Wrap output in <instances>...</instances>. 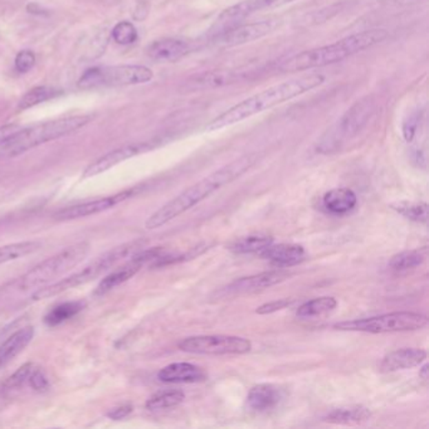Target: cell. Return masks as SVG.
<instances>
[{"instance_id": "obj_2", "label": "cell", "mask_w": 429, "mask_h": 429, "mask_svg": "<svg viewBox=\"0 0 429 429\" xmlns=\"http://www.w3.org/2000/svg\"><path fill=\"white\" fill-rule=\"evenodd\" d=\"M325 76L320 73H310L301 77H296L292 80L284 81L282 83L275 85L272 87L261 91L255 95L248 97L243 101L227 109L219 116L213 118L209 124L207 125L205 130L213 132L222 130L228 126L238 124L248 117L255 116L266 109H272L277 105L290 101L298 96L310 92L315 88L324 85Z\"/></svg>"}, {"instance_id": "obj_12", "label": "cell", "mask_w": 429, "mask_h": 429, "mask_svg": "<svg viewBox=\"0 0 429 429\" xmlns=\"http://www.w3.org/2000/svg\"><path fill=\"white\" fill-rule=\"evenodd\" d=\"M290 276L291 275L289 272L282 271V269L267 271V272H262L255 276L243 277L240 280H236L232 284L217 291L216 295L218 298L236 297V296L252 293V292L260 291V290L272 287L275 284H281Z\"/></svg>"}, {"instance_id": "obj_8", "label": "cell", "mask_w": 429, "mask_h": 429, "mask_svg": "<svg viewBox=\"0 0 429 429\" xmlns=\"http://www.w3.org/2000/svg\"><path fill=\"white\" fill-rule=\"evenodd\" d=\"M428 325V319L422 313L398 311L383 313L379 316L342 321L335 324L334 328L342 331H355L368 334H386V333H404L421 330Z\"/></svg>"}, {"instance_id": "obj_19", "label": "cell", "mask_w": 429, "mask_h": 429, "mask_svg": "<svg viewBox=\"0 0 429 429\" xmlns=\"http://www.w3.org/2000/svg\"><path fill=\"white\" fill-rule=\"evenodd\" d=\"M264 260H267L277 267H292L305 260V248L293 243L269 244L260 252Z\"/></svg>"}, {"instance_id": "obj_38", "label": "cell", "mask_w": 429, "mask_h": 429, "mask_svg": "<svg viewBox=\"0 0 429 429\" xmlns=\"http://www.w3.org/2000/svg\"><path fill=\"white\" fill-rule=\"evenodd\" d=\"M418 123H419V118H418V115H417V114L410 115V116L408 117L407 120L403 123V136H404L407 143H412V141H413L415 134H417V129H418Z\"/></svg>"}, {"instance_id": "obj_20", "label": "cell", "mask_w": 429, "mask_h": 429, "mask_svg": "<svg viewBox=\"0 0 429 429\" xmlns=\"http://www.w3.org/2000/svg\"><path fill=\"white\" fill-rule=\"evenodd\" d=\"M158 379L167 384H191L205 380L207 374L202 368L194 364L173 363L159 371Z\"/></svg>"}, {"instance_id": "obj_32", "label": "cell", "mask_w": 429, "mask_h": 429, "mask_svg": "<svg viewBox=\"0 0 429 429\" xmlns=\"http://www.w3.org/2000/svg\"><path fill=\"white\" fill-rule=\"evenodd\" d=\"M257 12V1L255 0H246L238 3L236 6L226 9L222 14L219 15V24H228V23L240 21L243 18H246L248 15L253 14Z\"/></svg>"}, {"instance_id": "obj_5", "label": "cell", "mask_w": 429, "mask_h": 429, "mask_svg": "<svg viewBox=\"0 0 429 429\" xmlns=\"http://www.w3.org/2000/svg\"><path fill=\"white\" fill-rule=\"evenodd\" d=\"M140 247H141V242H130V243H125L123 246L115 247L114 249H109L103 255H98L92 262L88 263L86 267H83L79 272H74L71 276L66 277L59 282L47 284L44 287L38 289V291L34 292L32 297L36 301L45 300V298L57 296L59 293L68 291L71 289H76L82 284H88L97 277L103 275L106 271L115 267L117 263L121 262L129 255L135 253Z\"/></svg>"}, {"instance_id": "obj_14", "label": "cell", "mask_w": 429, "mask_h": 429, "mask_svg": "<svg viewBox=\"0 0 429 429\" xmlns=\"http://www.w3.org/2000/svg\"><path fill=\"white\" fill-rule=\"evenodd\" d=\"M153 147L154 145H151L150 143H135V144H129V145L117 147L115 150L105 154L103 156L98 158L92 164H90L86 167V170L83 171L82 178L88 179V178H92L96 175L102 174V173L109 170L111 167H116L123 161L129 160L134 156H138L140 154L150 151Z\"/></svg>"}, {"instance_id": "obj_36", "label": "cell", "mask_w": 429, "mask_h": 429, "mask_svg": "<svg viewBox=\"0 0 429 429\" xmlns=\"http://www.w3.org/2000/svg\"><path fill=\"white\" fill-rule=\"evenodd\" d=\"M36 63V56L32 51L19 52L15 57V70L18 72L27 73L30 70H32V67L34 66Z\"/></svg>"}, {"instance_id": "obj_26", "label": "cell", "mask_w": 429, "mask_h": 429, "mask_svg": "<svg viewBox=\"0 0 429 429\" xmlns=\"http://www.w3.org/2000/svg\"><path fill=\"white\" fill-rule=\"evenodd\" d=\"M337 301L336 298L330 296L324 297L313 298L305 302L304 305L300 306L296 311V315L300 319H313V317H320L325 313H331L336 308Z\"/></svg>"}, {"instance_id": "obj_3", "label": "cell", "mask_w": 429, "mask_h": 429, "mask_svg": "<svg viewBox=\"0 0 429 429\" xmlns=\"http://www.w3.org/2000/svg\"><path fill=\"white\" fill-rule=\"evenodd\" d=\"M388 36L389 33L386 30H363L345 36L335 43L297 53L286 59L278 68L282 72H302L331 66L384 42Z\"/></svg>"}, {"instance_id": "obj_39", "label": "cell", "mask_w": 429, "mask_h": 429, "mask_svg": "<svg viewBox=\"0 0 429 429\" xmlns=\"http://www.w3.org/2000/svg\"><path fill=\"white\" fill-rule=\"evenodd\" d=\"M19 125H6L0 127V147L7 145L18 132L22 130Z\"/></svg>"}, {"instance_id": "obj_16", "label": "cell", "mask_w": 429, "mask_h": 429, "mask_svg": "<svg viewBox=\"0 0 429 429\" xmlns=\"http://www.w3.org/2000/svg\"><path fill=\"white\" fill-rule=\"evenodd\" d=\"M284 390L275 384H258L253 386L247 395L246 404L249 410L255 413H267L281 404Z\"/></svg>"}, {"instance_id": "obj_41", "label": "cell", "mask_w": 429, "mask_h": 429, "mask_svg": "<svg viewBox=\"0 0 429 429\" xmlns=\"http://www.w3.org/2000/svg\"><path fill=\"white\" fill-rule=\"evenodd\" d=\"M132 409L134 408L130 404L120 406V407L115 408L109 413H107V417H109V419H114V421H121V419H124L126 417L132 415Z\"/></svg>"}, {"instance_id": "obj_1", "label": "cell", "mask_w": 429, "mask_h": 429, "mask_svg": "<svg viewBox=\"0 0 429 429\" xmlns=\"http://www.w3.org/2000/svg\"><path fill=\"white\" fill-rule=\"evenodd\" d=\"M257 156L255 154H249L240 156L238 159L227 164L226 167H220L214 173L203 178L202 180L193 184L189 188L182 191L179 196L169 200L161 208L153 213L145 222V228L149 231L158 229L165 226L173 219L189 211L197 204L203 202L204 199L211 197L213 193L223 188L227 184H231L240 176L247 173L251 167L255 165Z\"/></svg>"}, {"instance_id": "obj_25", "label": "cell", "mask_w": 429, "mask_h": 429, "mask_svg": "<svg viewBox=\"0 0 429 429\" xmlns=\"http://www.w3.org/2000/svg\"><path fill=\"white\" fill-rule=\"evenodd\" d=\"M427 255H428V249L426 247L404 251L398 255H393V258L389 262V266L395 272H406L409 269L419 267L427 260Z\"/></svg>"}, {"instance_id": "obj_37", "label": "cell", "mask_w": 429, "mask_h": 429, "mask_svg": "<svg viewBox=\"0 0 429 429\" xmlns=\"http://www.w3.org/2000/svg\"><path fill=\"white\" fill-rule=\"evenodd\" d=\"M291 305V300L289 298H281V300H276V301H272L269 304H264V305L260 306L255 313H260V315H269V313H276L280 310H284L287 306Z\"/></svg>"}, {"instance_id": "obj_42", "label": "cell", "mask_w": 429, "mask_h": 429, "mask_svg": "<svg viewBox=\"0 0 429 429\" xmlns=\"http://www.w3.org/2000/svg\"><path fill=\"white\" fill-rule=\"evenodd\" d=\"M419 377L424 379V380H427V379H428V365H427V364H426V365L423 366L422 369L419 370Z\"/></svg>"}, {"instance_id": "obj_21", "label": "cell", "mask_w": 429, "mask_h": 429, "mask_svg": "<svg viewBox=\"0 0 429 429\" xmlns=\"http://www.w3.org/2000/svg\"><path fill=\"white\" fill-rule=\"evenodd\" d=\"M357 194L349 188H335L326 191L322 197V207L335 216L348 214L357 207Z\"/></svg>"}, {"instance_id": "obj_10", "label": "cell", "mask_w": 429, "mask_h": 429, "mask_svg": "<svg viewBox=\"0 0 429 429\" xmlns=\"http://www.w3.org/2000/svg\"><path fill=\"white\" fill-rule=\"evenodd\" d=\"M179 349L198 355H243L252 350V342L232 335H199L179 342Z\"/></svg>"}, {"instance_id": "obj_18", "label": "cell", "mask_w": 429, "mask_h": 429, "mask_svg": "<svg viewBox=\"0 0 429 429\" xmlns=\"http://www.w3.org/2000/svg\"><path fill=\"white\" fill-rule=\"evenodd\" d=\"M426 359H427L426 350L415 348L394 350L383 357L381 363L379 365V369L383 373L406 370L421 365Z\"/></svg>"}, {"instance_id": "obj_22", "label": "cell", "mask_w": 429, "mask_h": 429, "mask_svg": "<svg viewBox=\"0 0 429 429\" xmlns=\"http://www.w3.org/2000/svg\"><path fill=\"white\" fill-rule=\"evenodd\" d=\"M34 337V328L25 326L10 335L6 342L0 345V368L10 363L25 349Z\"/></svg>"}, {"instance_id": "obj_6", "label": "cell", "mask_w": 429, "mask_h": 429, "mask_svg": "<svg viewBox=\"0 0 429 429\" xmlns=\"http://www.w3.org/2000/svg\"><path fill=\"white\" fill-rule=\"evenodd\" d=\"M375 109L377 101L374 96H365L355 102L322 136L317 145V151L320 154H333L340 150L344 144L363 132L371 117L374 116Z\"/></svg>"}, {"instance_id": "obj_15", "label": "cell", "mask_w": 429, "mask_h": 429, "mask_svg": "<svg viewBox=\"0 0 429 429\" xmlns=\"http://www.w3.org/2000/svg\"><path fill=\"white\" fill-rule=\"evenodd\" d=\"M247 71L243 70H224V71H209L196 74L187 81L185 87L188 91H204L213 88L224 87L233 83L247 79Z\"/></svg>"}, {"instance_id": "obj_28", "label": "cell", "mask_w": 429, "mask_h": 429, "mask_svg": "<svg viewBox=\"0 0 429 429\" xmlns=\"http://www.w3.org/2000/svg\"><path fill=\"white\" fill-rule=\"evenodd\" d=\"M85 307V302L82 301H68L59 305L54 306L50 313L45 315V324L50 326H57L67 320L74 317L80 313Z\"/></svg>"}, {"instance_id": "obj_31", "label": "cell", "mask_w": 429, "mask_h": 429, "mask_svg": "<svg viewBox=\"0 0 429 429\" xmlns=\"http://www.w3.org/2000/svg\"><path fill=\"white\" fill-rule=\"evenodd\" d=\"M61 91L56 88L48 87V86H38V87L32 88L25 95L23 96L22 100L19 102V109H27L36 106L42 102L48 101L53 97L59 96Z\"/></svg>"}, {"instance_id": "obj_24", "label": "cell", "mask_w": 429, "mask_h": 429, "mask_svg": "<svg viewBox=\"0 0 429 429\" xmlns=\"http://www.w3.org/2000/svg\"><path fill=\"white\" fill-rule=\"evenodd\" d=\"M273 243V238L269 234H249L233 240L228 244V249L237 255H248V253H260L264 248Z\"/></svg>"}, {"instance_id": "obj_23", "label": "cell", "mask_w": 429, "mask_h": 429, "mask_svg": "<svg viewBox=\"0 0 429 429\" xmlns=\"http://www.w3.org/2000/svg\"><path fill=\"white\" fill-rule=\"evenodd\" d=\"M371 417L370 410L363 406L354 407H342L334 409L328 413L324 421L333 424H342V426H357L369 421Z\"/></svg>"}, {"instance_id": "obj_27", "label": "cell", "mask_w": 429, "mask_h": 429, "mask_svg": "<svg viewBox=\"0 0 429 429\" xmlns=\"http://www.w3.org/2000/svg\"><path fill=\"white\" fill-rule=\"evenodd\" d=\"M41 247H42V243L36 242V240H25V242L0 246V264L21 260L25 255L34 253Z\"/></svg>"}, {"instance_id": "obj_35", "label": "cell", "mask_w": 429, "mask_h": 429, "mask_svg": "<svg viewBox=\"0 0 429 429\" xmlns=\"http://www.w3.org/2000/svg\"><path fill=\"white\" fill-rule=\"evenodd\" d=\"M33 390H36L38 393H44L50 389V381L47 375L44 374L43 371L41 370L39 368H36L32 373L30 380H28V384Z\"/></svg>"}, {"instance_id": "obj_4", "label": "cell", "mask_w": 429, "mask_h": 429, "mask_svg": "<svg viewBox=\"0 0 429 429\" xmlns=\"http://www.w3.org/2000/svg\"><path fill=\"white\" fill-rule=\"evenodd\" d=\"M91 120L92 116L90 115H77L57 118L30 127H23L7 145L1 147V150L7 156L21 155L36 146L43 145L48 141H53L77 132L86 126Z\"/></svg>"}, {"instance_id": "obj_17", "label": "cell", "mask_w": 429, "mask_h": 429, "mask_svg": "<svg viewBox=\"0 0 429 429\" xmlns=\"http://www.w3.org/2000/svg\"><path fill=\"white\" fill-rule=\"evenodd\" d=\"M190 52L187 41L176 38H164L155 41L146 50L150 59L161 63H174L184 59Z\"/></svg>"}, {"instance_id": "obj_40", "label": "cell", "mask_w": 429, "mask_h": 429, "mask_svg": "<svg viewBox=\"0 0 429 429\" xmlns=\"http://www.w3.org/2000/svg\"><path fill=\"white\" fill-rule=\"evenodd\" d=\"M257 1V12L264 10V9H276V8L284 7L290 3H293L296 0H255Z\"/></svg>"}, {"instance_id": "obj_33", "label": "cell", "mask_w": 429, "mask_h": 429, "mask_svg": "<svg viewBox=\"0 0 429 429\" xmlns=\"http://www.w3.org/2000/svg\"><path fill=\"white\" fill-rule=\"evenodd\" d=\"M112 38L117 44H123V45H127V44L134 43L136 42L138 39V30L135 28V25L132 22L117 23L116 25L114 27L112 30Z\"/></svg>"}, {"instance_id": "obj_30", "label": "cell", "mask_w": 429, "mask_h": 429, "mask_svg": "<svg viewBox=\"0 0 429 429\" xmlns=\"http://www.w3.org/2000/svg\"><path fill=\"white\" fill-rule=\"evenodd\" d=\"M394 211H398L403 217L417 223L426 224L428 220V204L413 203V202H400L392 205Z\"/></svg>"}, {"instance_id": "obj_7", "label": "cell", "mask_w": 429, "mask_h": 429, "mask_svg": "<svg viewBox=\"0 0 429 429\" xmlns=\"http://www.w3.org/2000/svg\"><path fill=\"white\" fill-rule=\"evenodd\" d=\"M90 248L91 246L88 242H79L38 263L21 277L19 289L23 291H28L51 284L56 278L63 276L77 264H80L88 255Z\"/></svg>"}, {"instance_id": "obj_29", "label": "cell", "mask_w": 429, "mask_h": 429, "mask_svg": "<svg viewBox=\"0 0 429 429\" xmlns=\"http://www.w3.org/2000/svg\"><path fill=\"white\" fill-rule=\"evenodd\" d=\"M185 399V394L180 390H169V392H160V393L154 394L150 399L146 401V409L156 412V410H164L169 408L178 407L182 404Z\"/></svg>"}, {"instance_id": "obj_9", "label": "cell", "mask_w": 429, "mask_h": 429, "mask_svg": "<svg viewBox=\"0 0 429 429\" xmlns=\"http://www.w3.org/2000/svg\"><path fill=\"white\" fill-rule=\"evenodd\" d=\"M153 77V71L149 67L138 65L94 67L81 76L79 86L83 90L132 86L147 83Z\"/></svg>"}, {"instance_id": "obj_34", "label": "cell", "mask_w": 429, "mask_h": 429, "mask_svg": "<svg viewBox=\"0 0 429 429\" xmlns=\"http://www.w3.org/2000/svg\"><path fill=\"white\" fill-rule=\"evenodd\" d=\"M34 369H36L34 364H24L18 370L15 371L12 377H9L4 386H7L8 389H15V388L27 386L30 375Z\"/></svg>"}, {"instance_id": "obj_11", "label": "cell", "mask_w": 429, "mask_h": 429, "mask_svg": "<svg viewBox=\"0 0 429 429\" xmlns=\"http://www.w3.org/2000/svg\"><path fill=\"white\" fill-rule=\"evenodd\" d=\"M135 194V190H124L121 193H117L109 197L98 198L91 202L76 204L71 207H66L63 209H59L53 214V218L59 222L74 220V219L86 218L91 216L100 214L103 211L114 209L118 204L124 203L127 199H130Z\"/></svg>"}, {"instance_id": "obj_13", "label": "cell", "mask_w": 429, "mask_h": 429, "mask_svg": "<svg viewBox=\"0 0 429 429\" xmlns=\"http://www.w3.org/2000/svg\"><path fill=\"white\" fill-rule=\"evenodd\" d=\"M278 19H266L261 22L242 24L222 33V36H219L218 43L224 47H237L242 44L252 43L271 34L278 27Z\"/></svg>"}]
</instances>
